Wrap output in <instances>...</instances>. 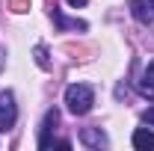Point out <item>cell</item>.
<instances>
[{
  "label": "cell",
  "mask_w": 154,
  "mask_h": 151,
  "mask_svg": "<svg viewBox=\"0 0 154 151\" xmlns=\"http://www.w3.org/2000/svg\"><path fill=\"white\" fill-rule=\"evenodd\" d=\"M65 104H68V113L86 116L92 110V104H95V95H92V89L86 83H71L65 89Z\"/></svg>",
  "instance_id": "1"
},
{
  "label": "cell",
  "mask_w": 154,
  "mask_h": 151,
  "mask_svg": "<svg viewBox=\"0 0 154 151\" xmlns=\"http://www.w3.org/2000/svg\"><path fill=\"white\" fill-rule=\"evenodd\" d=\"M18 119V107H15V95L0 92V133H6Z\"/></svg>",
  "instance_id": "2"
},
{
  "label": "cell",
  "mask_w": 154,
  "mask_h": 151,
  "mask_svg": "<svg viewBox=\"0 0 154 151\" xmlns=\"http://www.w3.org/2000/svg\"><path fill=\"white\" fill-rule=\"evenodd\" d=\"M57 122H59V113H57V110H48V113H45L42 131H38V148H42V151L51 148V142H54V139H51V131L57 128Z\"/></svg>",
  "instance_id": "3"
},
{
  "label": "cell",
  "mask_w": 154,
  "mask_h": 151,
  "mask_svg": "<svg viewBox=\"0 0 154 151\" xmlns=\"http://www.w3.org/2000/svg\"><path fill=\"white\" fill-rule=\"evenodd\" d=\"M80 142H83L86 148H107V145H110L107 133L101 131V128H83V131H80Z\"/></svg>",
  "instance_id": "4"
},
{
  "label": "cell",
  "mask_w": 154,
  "mask_h": 151,
  "mask_svg": "<svg viewBox=\"0 0 154 151\" xmlns=\"http://www.w3.org/2000/svg\"><path fill=\"white\" fill-rule=\"evenodd\" d=\"M131 15L142 24H154V0H131Z\"/></svg>",
  "instance_id": "5"
},
{
  "label": "cell",
  "mask_w": 154,
  "mask_h": 151,
  "mask_svg": "<svg viewBox=\"0 0 154 151\" xmlns=\"http://www.w3.org/2000/svg\"><path fill=\"white\" fill-rule=\"evenodd\" d=\"M134 148H139V151H151V148H154V131H148V128L134 131Z\"/></svg>",
  "instance_id": "6"
},
{
  "label": "cell",
  "mask_w": 154,
  "mask_h": 151,
  "mask_svg": "<svg viewBox=\"0 0 154 151\" xmlns=\"http://www.w3.org/2000/svg\"><path fill=\"white\" fill-rule=\"evenodd\" d=\"M54 21H57V27H62V30H65V27H80V30H86V24H83V21H65L62 15H59L57 6H54Z\"/></svg>",
  "instance_id": "7"
},
{
  "label": "cell",
  "mask_w": 154,
  "mask_h": 151,
  "mask_svg": "<svg viewBox=\"0 0 154 151\" xmlns=\"http://www.w3.org/2000/svg\"><path fill=\"white\" fill-rule=\"evenodd\" d=\"M36 62H38V68H51V62H48V51H45V45H36Z\"/></svg>",
  "instance_id": "8"
},
{
  "label": "cell",
  "mask_w": 154,
  "mask_h": 151,
  "mask_svg": "<svg viewBox=\"0 0 154 151\" xmlns=\"http://www.w3.org/2000/svg\"><path fill=\"white\" fill-rule=\"evenodd\" d=\"M142 89H154V62L145 68V86H142Z\"/></svg>",
  "instance_id": "9"
},
{
  "label": "cell",
  "mask_w": 154,
  "mask_h": 151,
  "mask_svg": "<svg viewBox=\"0 0 154 151\" xmlns=\"http://www.w3.org/2000/svg\"><path fill=\"white\" fill-rule=\"evenodd\" d=\"M12 6H15V12H27L30 3H27V0H12Z\"/></svg>",
  "instance_id": "10"
},
{
  "label": "cell",
  "mask_w": 154,
  "mask_h": 151,
  "mask_svg": "<svg viewBox=\"0 0 154 151\" xmlns=\"http://www.w3.org/2000/svg\"><path fill=\"white\" fill-rule=\"evenodd\" d=\"M142 119H145V122H148V125H151V128H154V107H148V110H145V116H142Z\"/></svg>",
  "instance_id": "11"
},
{
  "label": "cell",
  "mask_w": 154,
  "mask_h": 151,
  "mask_svg": "<svg viewBox=\"0 0 154 151\" xmlns=\"http://www.w3.org/2000/svg\"><path fill=\"white\" fill-rule=\"evenodd\" d=\"M68 6H74V9H80V6H86V0H68Z\"/></svg>",
  "instance_id": "12"
},
{
  "label": "cell",
  "mask_w": 154,
  "mask_h": 151,
  "mask_svg": "<svg viewBox=\"0 0 154 151\" xmlns=\"http://www.w3.org/2000/svg\"><path fill=\"white\" fill-rule=\"evenodd\" d=\"M3 59H6V57H3V48H0V68H3Z\"/></svg>",
  "instance_id": "13"
}]
</instances>
